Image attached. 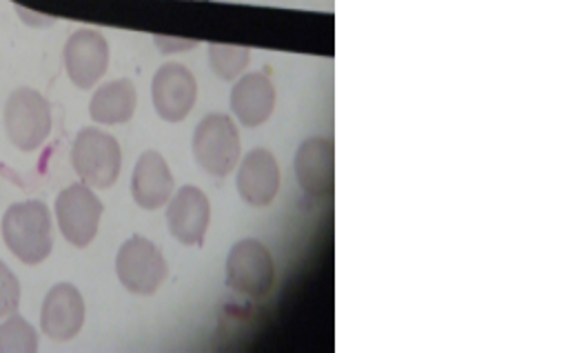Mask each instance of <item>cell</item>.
Segmentation results:
<instances>
[{
  "label": "cell",
  "mask_w": 570,
  "mask_h": 353,
  "mask_svg": "<svg viewBox=\"0 0 570 353\" xmlns=\"http://www.w3.org/2000/svg\"><path fill=\"white\" fill-rule=\"evenodd\" d=\"M2 241L24 265H40L53 249V225L42 200L16 203L2 218Z\"/></svg>",
  "instance_id": "6da1fadb"
},
{
  "label": "cell",
  "mask_w": 570,
  "mask_h": 353,
  "mask_svg": "<svg viewBox=\"0 0 570 353\" xmlns=\"http://www.w3.org/2000/svg\"><path fill=\"white\" fill-rule=\"evenodd\" d=\"M71 165L85 185L109 189L120 176L122 151L111 134L98 127H85L73 140Z\"/></svg>",
  "instance_id": "7a4b0ae2"
},
{
  "label": "cell",
  "mask_w": 570,
  "mask_h": 353,
  "mask_svg": "<svg viewBox=\"0 0 570 353\" xmlns=\"http://www.w3.org/2000/svg\"><path fill=\"white\" fill-rule=\"evenodd\" d=\"M194 158L212 176L225 178L240 163V131L232 116L209 114L194 131Z\"/></svg>",
  "instance_id": "3957f363"
},
{
  "label": "cell",
  "mask_w": 570,
  "mask_h": 353,
  "mask_svg": "<svg viewBox=\"0 0 570 353\" xmlns=\"http://www.w3.org/2000/svg\"><path fill=\"white\" fill-rule=\"evenodd\" d=\"M4 129L20 151H36L51 134V107L42 94L29 87L11 91L4 105Z\"/></svg>",
  "instance_id": "277c9868"
},
{
  "label": "cell",
  "mask_w": 570,
  "mask_h": 353,
  "mask_svg": "<svg viewBox=\"0 0 570 353\" xmlns=\"http://www.w3.org/2000/svg\"><path fill=\"white\" fill-rule=\"evenodd\" d=\"M116 274L127 292L136 296H151L167 278V261L149 238L131 236L118 249Z\"/></svg>",
  "instance_id": "5b68a950"
},
{
  "label": "cell",
  "mask_w": 570,
  "mask_h": 353,
  "mask_svg": "<svg viewBox=\"0 0 570 353\" xmlns=\"http://www.w3.org/2000/svg\"><path fill=\"white\" fill-rule=\"evenodd\" d=\"M276 267L272 252L256 238L240 241L227 256V285L245 298H263L272 292Z\"/></svg>",
  "instance_id": "8992f818"
},
{
  "label": "cell",
  "mask_w": 570,
  "mask_h": 353,
  "mask_svg": "<svg viewBox=\"0 0 570 353\" xmlns=\"http://www.w3.org/2000/svg\"><path fill=\"white\" fill-rule=\"evenodd\" d=\"M56 218L65 241L82 249V247H89L98 234L100 218H102V203L91 192L89 185L85 183L71 185L62 189L60 196L56 198Z\"/></svg>",
  "instance_id": "52a82bcc"
},
{
  "label": "cell",
  "mask_w": 570,
  "mask_h": 353,
  "mask_svg": "<svg viewBox=\"0 0 570 353\" xmlns=\"http://www.w3.org/2000/svg\"><path fill=\"white\" fill-rule=\"evenodd\" d=\"M65 69L78 89H91L109 67V42L98 29H78L65 42Z\"/></svg>",
  "instance_id": "ba28073f"
},
{
  "label": "cell",
  "mask_w": 570,
  "mask_h": 353,
  "mask_svg": "<svg viewBox=\"0 0 570 353\" xmlns=\"http://www.w3.org/2000/svg\"><path fill=\"white\" fill-rule=\"evenodd\" d=\"M156 114L167 122H183L198 100V82L180 62L163 65L151 82Z\"/></svg>",
  "instance_id": "9c48e42d"
},
{
  "label": "cell",
  "mask_w": 570,
  "mask_h": 353,
  "mask_svg": "<svg viewBox=\"0 0 570 353\" xmlns=\"http://www.w3.org/2000/svg\"><path fill=\"white\" fill-rule=\"evenodd\" d=\"M212 220V205L203 189L194 185L180 187L167 207L169 232L176 241L189 247H200L205 243Z\"/></svg>",
  "instance_id": "30bf717a"
},
{
  "label": "cell",
  "mask_w": 570,
  "mask_h": 353,
  "mask_svg": "<svg viewBox=\"0 0 570 353\" xmlns=\"http://www.w3.org/2000/svg\"><path fill=\"white\" fill-rule=\"evenodd\" d=\"M299 187L313 198H326L335 187V145L331 138L313 136L304 140L293 160Z\"/></svg>",
  "instance_id": "8fae6325"
},
{
  "label": "cell",
  "mask_w": 570,
  "mask_h": 353,
  "mask_svg": "<svg viewBox=\"0 0 570 353\" xmlns=\"http://www.w3.org/2000/svg\"><path fill=\"white\" fill-rule=\"evenodd\" d=\"M82 325H85L82 294L69 283H60L53 290H49L40 312L42 332L51 341L65 343L76 339Z\"/></svg>",
  "instance_id": "7c38bea8"
},
{
  "label": "cell",
  "mask_w": 570,
  "mask_h": 353,
  "mask_svg": "<svg viewBox=\"0 0 570 353\" xmlns=\"http://www.w3.org/2000/svg\"><path fill=\"white\" fill-rule=\"evenodd\" d=\"M281 189V167L272 151L252 149L238 169V194L252 207H267L276 200Z\"/></svg>",
  "instance_id": "4fadbf2b"
},
{
  "label": "cell",
  "mask_w": 570,
  "mask_h": 353,
  "mask_svg": "<svg viewBox=\"0 0 570 353\" xmlns=\"http://www.w3.org/2000/svg\"><path fill=\"white\" fill-rule=\"evenodd\" d=\"M229 102L236 118L245 127L256 129L265 125L276 109V87L267 73H247L234 85Z\"/></svg>",
  "instance_id": "5bb4252c"
},
{
  "label": "cell",
  "mask_w": 570,
  "mask_h": 353,
  "mask_svg": "<svg viewBox=\"0 0 570 353\" xmlns=\"http://www.w3.org/2000/svg\"><path fill=\"white\" fill-rule=\"evenodd\" d=\"M131 196L138 207L154 212L174 196V174L158 151H145L134 169Z\"/></svg>",
  "instance_id": "9a60e30c"
},
{
  "label": "cell",
  "mask_w": 570,
  "mask_h": 353,
  "mask_svg": "<svg viewBox=\"0 0 570 353\" xmlns=\"http://www.w3.org/2000/svg\"><path fill=\"white\" fill-rule=\"evenodd\" d=\"M136 105V85L127 78H118L96 89L89 102V116L98 125H122L131 120Z\"/></svg>",
  "instance_id": "2e32d148"
},
{
  "label": "cell",
  "mask_w": 570,
  "mask_h": 353,
  "mask_svg": "<svg viewBox=\"0 0 570 353\" xmlns=\"http://www.w3.org/2000/svg\"><path fill=\"white\" fill-rule=\"evenodd\" d=\"M252 62V49L240 45H209V65L214 73L223 80H236L245 73Z\"/></svg>",
  "instance_id": "e0dca14e"
},
{
  "label": "cell",
  "mask_w": 570,
  "mask_h": 353,
  "mask_svg": "<svg viewBox=\"0 0 570 353\" xmlns=\"http://www.w3.org/2000/svg\"><path fill=\"white\" fill-rule=\"evenodd\" d=\"M38 334L36 330L18 314L2 318L0 323V352H36Z\"/></svg>",
  "instance_id": "ac0fdd59"
},
{
  "label": "cell",
  "mask_w": 570,
  "mask_h": 353,
  "mask_svg": "<svg viewBox=\"0 0 570 353\" xmlns=\"http://www.w3.org/2000/svg\"><path fill=\"white\" fill-rule=\"evenodd\" d=\"M20 305V283L13 272L0 261V321L16 314Z\"/></svg>",
  "instance_id": "d6986e66"
},
{
  "label": "cell",
  "mask_w": 570,
  "mask_h": 353,
  "mask_svg": "<svg viewBox=\"0 0 570 353\" xmlns=\"http://www.w3.org/2000/svg\"><path fill=\"white\" fill-rule=\"evenodd\" d=\"M156 45H158L163 51L174 53L176 49H189V47H194L196 42H194V40H174V38H167V36H158V38H156Z\"/></svg>",
  "instance_id": "ffe728a7"
}]
</instances>
